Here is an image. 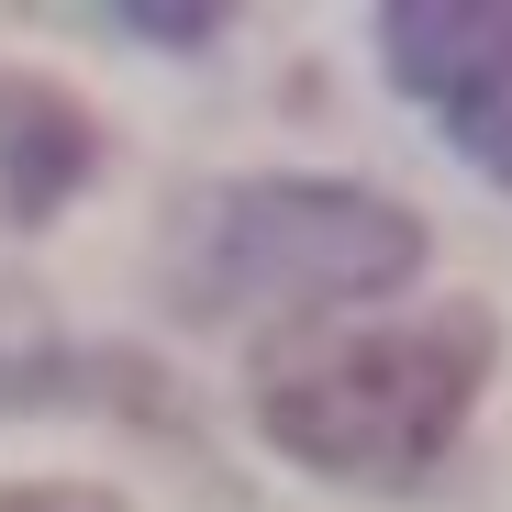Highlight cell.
<instances>
[{
	"instance_id": "cell-1",
	"label": "cell",
	"mask_w": 512,
	"mask_h": 512,
	"mask_svg": "<svg viewBox=\"0 0 512 512\" xmlns=\"http://www.w3.org/2000/svg\"><path fill=\"white\" fill-rule=\"evenodd\" d=\"M479 379H490V312L446 301V312H412L379 334H334L312 357H279L268 390H256V423H268L279 457H301L323 479L401 490L468 435Z\"/></svg>"
},
{
	"instance_id": "cell-2",
	"label": "cell",
	"mask_w": 512,
	"mask_h": 512,
	"mask_svg": "<svg viewBox=\"0 0 512 512\" xmlns=\"http://www.w3.org/2000/svg\"><path fill=\"white\" fill-rule=\"evenodd\" d=\"M423 279V223L357 179H234L201 201L179 245V301L223 312H323Z\"/></svg>"
},
{
	"instance_id": "cell-3",
	"label": "cell",
	"mask_w": 512,
	"mask_h": 512,
	"mask_svg": "<svg viewBox=\"0 0 512 512\" xmlns=\"http://www.w3.org/2000/svg\"><path fill=\"white\" fill-rule=\"evenodd\" d=\"M379 67L435 112V134L512 190V0H390Z\"/></svg>"
},
{
	"instance_id": "cell-4",
	"label": "cell",
	"mask_w": 512,
	"mask_h": 512,
	"mask_svg": "<svg viewBox=\"0 0 512 512\" xmlns=\"http://www.w3.org/2000/svg\"><path fill=\"white\" fill-rule=\"evenodd\" d=\"M90 112L45 78H0V212L12 223H45L78 179H90Z\"/></svg>"
},
{
	"instance_id": "cell-5",
	"label": "cell",
	"mask_w": 512,
	"mask_h": 512,
	"mask_svg": "<svg viewBox=\"0 0 512 512\" xmlns=\"http://www.w3.org/2000/svg\"><path fill=\"white\" fill-rule=\"evenodd\" d=\"M0 512H123V501L112 490H56V479H23V490L0 479Z\"/></svg>"
}]
</instances>
